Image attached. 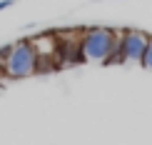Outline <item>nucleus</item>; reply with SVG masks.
<instances>
[{
    "label": "nucleus",
    "mask_w": 152,
    "mask_h": 145,
    "mask_svg": "<svg viewBox=\"0 0 152 145\" xmlns=\"http://www.w3.org/2000/svg\"><path fill=\"white\" fill-rule=\"evenodd\" d=\"M142 68H145V70H152V35H150V40H147V48H145Z\"/></svg>",
    "instance_id": "5"
},
{
    "label": "nucleus",
    "mask_w": 152,
    "mask_h": 145,
    "mask_svg": "<svg viewBox=\"0 0 152 145\" xmlns=\"http://www.w3.org/2000/svg\"><path fill=\"white\" fill-rule=\"evenodd\" d=\"M82 58L85 63H102V65H115L122 63L120 58V33L105 25H95L85 30L80 38Z\"/></svg>",
    "instance_id": "1"
},
{
    "label": "nucleus",
    "mask_w": 152,
    "mask_h": 145,
    "mask_svg": "<svg viewBox=\"0 0 152 145\" xmlns=\"http://www.w3.org/2000/svg\"><path fill=\"white\" fill-rule=\"evenodd\" d=\"M0 70L8 75L10 80H23L37 73V50L33 45V40H18L8 45L3 63H0Z\"/></svg>",
    "instance_id": "2"
},
{
    "label": "nucleus",
    "mask_w": 152,
    "mask_h": 145,
    "mask_svg": "<svg viewBox=\"0 0 152 145\" xmlns=\"http://www.w3.org/2000/svg\"><path fill=\"white\" fill-rule=\"evenodd\" d=\"M12 5V0H0V10H5V8H10Z\"/></svg>",
    "instance_id": "6"
},
{
    "label": "nucleus",
    "mask_w": 152,
    "mask_h": 145,
    "mask_svg": "<svg viewBox=\"0 0 152 145\" xmlns=\"http://www.w3.org/2000/svg\"><path fill=\"white\" fill-rule=\"evenodd\" d=\"M150 35L142 30H122L120 33V58L127 65H142L145 48H147Z\"/></svg>",
    "instance_id": "3"
},
{
    "label": "nucleus",
    "mask_w": 152,
    "mask_h": 145,
    "mask_svg": "<svg viewBox=\"0 0 152 145\" xmlns=\"http://www.w3.org/2000/svg\"><path fill=\"white\" fill-rule=\"evenodd\" d=\"M80 38H82V33L58 35V60L60 63H85L82 48H80Z\"/></svg>",
    "instance_id": "4"
}]
</instances>
